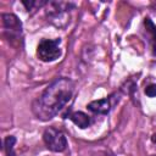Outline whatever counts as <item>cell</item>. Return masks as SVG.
I'll return each instance as SVG.
<instances>
[{"label": "cell", "instance_id": "cell-11", "mask_svg": "<svg viewBox=\"0 0 156 156\" xmlns=\"http://www.w3.org/2000/svg\"><path fill=\"white\" fill-rule=\"evenodd\" d=\"M151 141L156 145V133H154V134H152V136H151Z\"/></svg>", "mask_w": 156, "mask_h": 156}, {"label": "cell", "instance_id": "cell-1", "mask_svg": "<svg viewBox=\"0 0 156 156\" xmlns=\"http://www.w3.org/2000/svg\"><path fill=\"white\" fill-rule=\"evenodd\" d=\"M74 82L68 77L55 78L32 104V112L39 121H49L71 101L74 94Z\"/></svg>", "mask_w": 156, "mask_h": 156}, {"label": "cell", "instance_id": "cell-10", "mask_svg": "<svg viewBox=\"0 0 156 156\" xmlns=\"http://www.w3.org/2000/svg\"><path fill=\"white\" fill-rule=\"evenodd\" d=\"M145 94L149 96V98H155L156 96V84H149L146 88H145Z\"/></svg>", "mask_w": 156, "mask_h": 156}, {"label": "cell", "instance_id": "cell-6", "mask_svg": "<svg viewBox=\"0 0 156 156\" xmlns=\"http://www.w3.org/2000/svg\"><path fill=\"white\" fill-rule=\"evenodd\" d=\"M63 118L71 119L80 129H85V128L90 127V124L93 123V119L90 118V116H88L87 113H84L82 111H71L69 110L67 113L63 115Z\"/></svg>", "mask_w": 156, "mask_h": 156}, {"label": "cell", "instance_id": "cell-8", "mask_svg": "<svg viewBox=\"0 0 156 156\" xmlns=\"http://www.w3.org/2000/svg\"><path fill=\"white\" fill-rule=\"evenodd\" d=\"M16 141H17V139L15 135H7L4 139V151H5L6 156H16V152H15Z\"/></svg>", "mask_w": 156, "mask_h": 156}, {"label": "cell", "instance_id": "cell-4", "mask_svg": "<svg viewBox=\"0 0 156 156\" xmlns=\"http://www.w3.org/2000/svg\"><path fill=\"white\" fill-rule=\"evenodd\" d=\"M43 141L45 146L52 152H63L68 146L66 134L55 127H48L44 130Z\"/></svg>", "mask_w": 156, "mask_h": 156}, {"label": "cell", "instance_id": "cell-3", "mask_svg": "<svg viewBox=\"0 0 156 156\" xmlns=\"http://www.w3.org/2000/svg\"><path fill=\"white\" fill-rule=\"evenodd\" d=\"M61 39H41L37 46V56L43 62L56 61L62 55Z\"/></svg>", "mask_w": 156, "mask_h": 156}, {"label": "cell", "instance_id": "cell-7", "mask_svg": "<svg viewBox=\"0 0 156 156\" xmlns=\"http://www.w3.org/2000/svg\"><path fill=\"white\" fill-rule=\"evenodd\" d=\"M144 27L146 33L150 37V44L152 48V55L156 56V24L152 22V20L150 17H145L144 18Z\"/></svg>", "mask_w": 156, "mask_h": 156}, {"label": "cell", "instance_id": "cell-5", "mask_svg": "<svg viewBox=\"0 0 156 156\" xmlns=\"http://www.w3.org/2000/svg\"><path fill=\"white\" fill-rule=\"evenodd\" d=\"M118 100H119V98H118L117 93H115L107 98H104L100 100H94V101L89 102L87 105V108L96 115H107L113 108V106L118 102Z\"/></svg>", "mask_w": 156, "mask_h": 156}, {"label": "cell", "instance_id": "cell-2", "mask_svg": "<svg viewBox=\"0 0 156 156\" xmlns=\"http://www.w3.org/2000/svg\"><path fill=\"white\" fill-rule=\"evenodd\" d=\"M2 28H4V35L10 41L11 45L18 46L20 43L23 41V27L22 22L15 13H2Z\"/></svg>", "mask_w": 156, "mask_h": 156}, {"label": "cell", "instance_id": "cell-9", "mask_svg": "<svg viewBox=\"0 0 156 156\" xmlns=\"http://www.w3.org/2000/svg\"><path fill=\"white\" fill-rule=\"evenodd\" d=\"M22 4L24 5L26 10L29 12V11H33V10H39L40 7H43L44 5H46L48 1H34V0H32V1H24L23 0Z\"/></svg>", "mask_w": 156, "mask_h": 156}]
</instances>
